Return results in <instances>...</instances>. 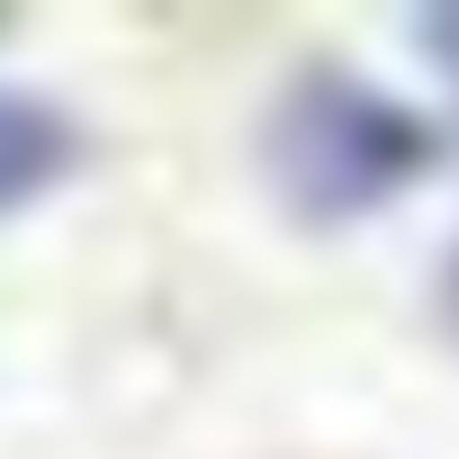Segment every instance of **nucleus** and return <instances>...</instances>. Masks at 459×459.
<instances>
[{"label":"nucleus","mask_w":459,"mask_h":459,"mask_svg":"<svg viewBox=\"0 0 459 459\" xmlns=\"http://www.w3.org/2000/svg\"><path fill=\"white\" fill-rule=\"evenodd\" d=\"M414 46L441 64V82L459 91V10H432V19H414Z\"/></svg>","instance_id":"7ed1b4c3"},{"label":"nucleus","mask_w":459,"mask_h":459,"mask_svg":"<svg viewBox=\"0 0 459 459\" xmlns=\"http://www.w3.org/2000/svg\"><path fill=\"white\" fill-rule=\"evenodd\" d=\"M432 298H441V325L459 333V235L441 244V271H432Z\"/></svg>","instance_id":"20e7f679"},{"label":"nucleus","mask_w":459,"mask_h":459,"mask_svg":"<svg viewBox=\"0 0 459 459\" xmlns=\"http://www.w3.org/2000/svg\"><path fill=\"white\" fill-rule=\"evenodd\" d=\"M73 162H82V126H73L55 100L0 82V207H19V198L55 189Z\"/></svg>","instance_id":"f03ea898"},{"label":"nucleus","mask_w":459,"mask_h":459,"mask_svg":"<svg viewBox=\"0 0 459 459\" xmlns=\"http://www.w3.org/2000/svg\"><path fill=\"white\" fill-rule=\"evenodd\" d=\"M262 162L298 216L342 225L414 189L441 162V126L360 64H298L262 108Z\"/></svg>","instance_id":"f257e3e1"}]
</instances>
